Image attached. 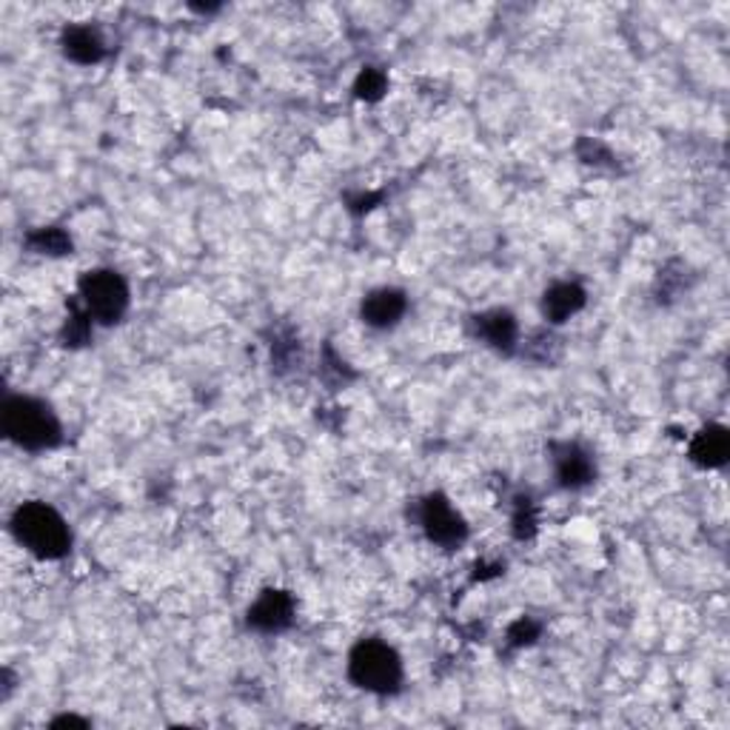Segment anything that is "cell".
<instances>
[{"mask_svg": "<svg viewBox=\"0 0 730 730\" xmlns=\"http://www.w3.org/2000/svg\"><path fill=\"white\" fill-rule=\"evenodd\" d=\"M12 534L26 550L40 559H61L72 548L66 520L46 503H23L12 514Z\"/></svg>", "mask_w": 730, "mask_h": 730, "instance_id": "1", "label": "cell"}, {"mask_svg": "<svg viewBox=\"0 0 730 730\" xmlns=\"http://www.w3.org/2000/svg\"><path fill=\"white\" fill-rule=\"evenodd\" d=\"M3 434L26 451H46L61 443V422L35 397H9L0 411Z\"/></svg>", "mask_w": 730, "mask_h": 730, "instance_id": "2", "label": "cell"}, {"mask_svg": "<svg viewBox=\"0 0 730 730\" xmlns=\"http://www.w3.org/2000/svg\"><path fill=\"white\" fill-rule=\"evenodd\" d=\"M348 679L369 693H394L403 685V659L385 642L362 640L348 656Z\"/></svg>", "mask_w": 730, "mask_h": 730, "instance_id": "3", "label": "cell"}, {"mask_svg": "<svg viewBox=\"0 0 730 730\" xmlns=\"http://www.w3.org/2000/svg\"><path fill=\"white\" fill-rule=\"evenodd\" d=\"M81 300L89 317L98 323L112 325L121 323L128 309V286L126 280L114 269H95L81 277Z\"/></svg>", "mask_w": 730, "mask_h": 730, "instance_id": "4", "label": "cell"}, {"mask_svg": "<svg viewBox=\"0 0 730 730\" xmlns=\"http://www.w3.org/2000/svg\"><path fill=\"white\" fill-rule=\"evenodd\" d=\"M420 525L434 545L443 548H457L466 543L468 525L466 520L454 511V505L443 494H429L420 505Z\"/></svg>", "mask_w": 730, "mask_h": 730, "instance_id": "5", "label": "cell"}, {"mask_svg": "<svg viewBox=\"0 0 730 730\" xmlns=\"http://www.w3.org/2000/svg\"><path fill=\"white\" fill-rule=\"evenodd\" d=\"M249 628L260 633H283L294 622V599L288 591L265 587L249 608Z\"/></svg>", "mask_w": 730, "mask_h": 730, "instance_id": "6", "label": "cell"}, {"mask_svg": "<svg viewBox=\"0 0 730 730\" xmlns=\"http://www.w3.org/2000/svg\"><path fill=\"white\" fill-rule=\"evenodd\" d=\"M554 454V474L562 488H585L587 482H594L596 462L594 457L577 443H557L550 448Z\"/></svg>", "mask_w": 730, "mask_h": 730, "instance_id": "7", "label": "cell"}, {"mask_svg": "<svg viewBox=\"0 0 730 730\" xmlns=\"http://www.w3.org/2000/svg\"><path fill=\"white\" fill-rule=\"evenodd\" d=\"M408 309L406 294L399 288H376V292L366 294V300L360 306L362 323L371 329H392L403 320Z\"/></svg>", "mask_w": 730, "mask_h": 730, "instance_id": "8", "label": "cell"}, {"mask_svg": "<svg viewBox=\"0 0 730 730\" xmlns=\"http://www.w3.org/2000/svg\"><path fill=\"white\" fill-rule=\"evenodd\" d=\"M474 332L477 337L485 339L491 348H497L503 355H511L514 348H517V339H520V325H517L511 311L503 309L474 317Z\"/></svg>", "mask_w": 730, "mask_h": 730, "instance_id": "9", "label": "cell"}, {"mask_svg": "<svg viewBox=\"0 0 730 730\" xmlns=\"http://www.w3.org/2000/svg\"><path fill=\"white\" fill-rule=\"evenodd\" d=\"M61 46L69 61L81 63V66H95V63H100L106 58V44L100 38V32L95 26H84V23L66 26Z\"/></svg>", "mask_w": 730, "mask_h": 730, "instance_id": "10", "label": "cell"}, {"mask_svg": "<svg viewBox=\"0 0 730 730\" xmlns=\"http://www.w3.org/2000/svg\"><path fill=\"white\" fill-rule=\"evenodd\" d=\"M585 300L587 294L580 283H554V286L543 294V317L548 323L559 325L565 323V320H571L573 314H580Z\"/></svg>", "mask_w": 730, "mask_h": 730, "instance_id": "11", "label": "cell"}, {"mask_svg": "<svg viewBox=\"0 0 730 730\" xmlns=\"http://www.w3.org/2000/svg\"><path fill=\"white\" fill-rule=\"evenodd\" d=\"M730 457V434L722 425H708L691 440V459L702 468H722Z\"/></svg>", "mask_w": 730, "mask_h": 730, "instance_id": "12", "label": "cell"}, {"mask_svg": "<svg viewBox=\"0 0 730 730\" xmlns=\"http://www.w3.org/2000/svg\"><path fill=\"white\" fill-rule=\"evenodd\" d=\"M26 246L32 251H38V255L52 257H61L72 251V240H69V234L63 228H38V232H32L26 237Z\"/></svg>", "mask_w": 730, "mask_h": 730, "instance_id": "13", "label": "cell"}, {"mask_svg": "<svg viewBox=\"0 0 730 730\" xmlns=\"http://www.w3.org/2000/svg\"><path fill=\"white\" fill-rule=\"evenodd\" d=\"M385 89H388V77H385V72H380L374 66L362 69L355 84V91L360 100H380L385 95Z\"/></svg>", "mask_w": 730, "mask_h": 730, "instance_id": "14", "label": "cell"}, {"mask_svg": "<svg viewBox=\"0 0 730 730\" xmlns=\"http://www.w3.org/2000/svg\"><path fill=\"white\" fill-rule=\"evenodd\" d=\"M89 332H91L89 311L72 309V317H69L66 329H63V339H66V346H84L86 339H89Z\"/></svg>", "mask_w": 730, "mask_h": 730, "instance_id": "15", "label": "cell"}, {"mask_svg": "<svg viewBox=\"0 0 730 730\" xmlns=\"http://www.w3.org/2000/svg\"><path fill=\"white\" fill-rule=\"evenodd\" d=\"M536 534V511L531 499H517V511H514V536L517 540H531Z\"/></svg>", "mask_w": 730, "mask_h": 730, "instance_id": "16", "label": "cell"}, {"mask_svg": "<svg viewBox=\"0 0 730 730\" xmlns=\"http://www.w3.org/2000/svg\"><path fill=\"white\" fill-rule=\"evenodd\" d=\"M540 631H543V628H540V622H534V619H531V617L517 619V622H514V626L508 628V645H514V647L531 645V642H534L536 636H540Z\"/></svg>", "mask_w": 730, "mask_h": 730, "instance_id": "17", "label": "cell"}]
</instances>
